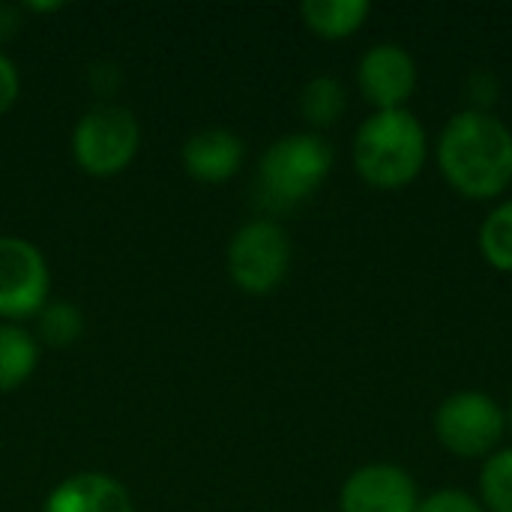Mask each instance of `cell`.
Returning <instances> with one entry per match:
<instances>
[{
  "instance_id": "cell-1",
  "label": "cell",
  "mask_w": 512,
  "mask_h": 512,
  "mask_svg": "<svg viewBox=\"0 0 512 512\" xmlns=\"http://www.w3.org/2000/svg\"><path fill=\"white\" fill-rule=\"evenodd\" d=\"M447 183L474 201H489L512 183V132L492 111H459L438 138Z\"/></svg>"
},
{
  "instance_id": "cell-2",
  "label": "cell",
  "mask_w": 512,
  "mask_h": 512,
  "mask_svg": "<svg viewBox=\"0 0 512 512\" xmlns=\"http://www.w3.org/2000/svg\"><path fill=\"white\" fill-rule=\"evenodd\" d=\"M426 129L408 108L375 111L354 135V165L378 189L408 186L426 162Z\"/></svg>"
},
{
  "instance_id": "cell-3",
  "label": "cell",
  "mask_w": 512,
  "mask_h": 512,
  "mask_svg": "<svg viewBox=\"0 0 512 512\" xmlns=\"http://www.w3.org/2000/svg\"><path fill=\"white\" fill-rule=\"evenodd\" d=\"M333 168V147L315 132H291L267 147L255 174V201L273 213L312 198Z\"/></svg>"
},
{
  "instance_id": "cell-4",
  "label": "cell",
  "mask_w": 512,
  "mask_h": 512,
  "mask_svg": "<svg viewBox=\"0 0 512 512\" xmlns=\"http://www.w3.org/2000/svg\"><path fill=\"white\" fill-rule=\"evenodd\" d=\"M138 144H141V126L135 114L111 102L90 108L72 132L75 162L90 177H114L126 171L138 153Z\"/></svg>"
},
{
  "instance_id": "cell-5",
  "label": "cell",
  "mask_w": 512,
  "mask_h": 512,
  "mask_svg": "<svg viewBox=\"0 0 512 512\" xmlns=\"http://www.w3.org/2000/svg\"><path fill=\"white\" fill-rule=\"evenodd\" d=\"M291 267V240L282 225L255 219L243 225L228 243L231 282L246 294H270L282 285Z\"/></svg>"
},
{
  "instance_id": "cell-6",
  "label": "cell",
  "mask_w": 512,
  "mask_h": 512,
  "mask_svg": "<svg viewBox=\"0 0 512 512\" xmlns=\"http://www.w3.org/2000/svg\"><path fill=\"white\" fill-rule=\"evenodd\" d=\"M507 429V414L486 393H456L444 399L435 411V435L438 441L459 459L489 456Z\"/></svg>"
},
{
  "instance_id": "cell-7",
  "label": "cell",
  "mask_w": 512,
  "mask_h": 512,
  "mask_svg": "<svg viewBox=\"0 0 512 512\" xmlns=\"http://www.w3.org/2000/svg\"><path fill=\"white\" fill-rule=\"evenodd\" d=\"M51 273L42 252L21 237H0V318H36L48 303Z\"/></svg>"
},
{
  "instance_id": "cell-8",
  "label": "cell",
  "mask_w": 512,
  "mask_h": 512,
  "mask_svg": "<svg viewBox=\"0 0 512 512\" xmlns=\"http://www.w3.org/2000/svg\"><path fill=\"white\" fill-rule=\"evenodd\" d=\"M357 84L378 111L405 108L417 87V60L396 42H378L360 57Z\"/></svg>"
},
{
  "instance_id": "cell-9",
  "label": "cell",
  "mask_w": 512,
  "mask_h": 512,
  "mask_svg": "<svg viewBox=\"0 0 512 512\" xmlns=\"http://www.w3.org/2000/svg\"><path fill=\"white\" fill-rule=\"evenodd\" d=\"M417 507V483L396 465H366L354 471L339 492L342 512H417Z\"/></svg>"
},
{
  "instance_id": "cell-10",
  "label": "cell",
  "mask_w": 512,
  "mask_h": 512,
  "mask_svg": "<svg viewBox=\"0 0 512 512\" xmlns=\"http://www.w3.org/2000/svg\"><path fill=\"white\" fill-rule=\"evenodd\" d=\"M180 156H183V168L189 177L201 183H225L240 171L246 150H243V141L231 129L210 126V129L189 135Z\"/></svg>"
},
{
  "instance_id": "cell-11",
  "label": "cell",
  "mask_w": 512,
  "mask_h": 512,
  "mask_svg": "<svg viewBox=\"0 0 512 512\" xmlns=\"http://www.w3.org/2000/svg\"><path fill=\"white\" fill-rule=\"evenodd\" d=\"M42 512H135L129 492L108 474L84 471L66 477L48 498Z\"/></svg>"
},
{
  "instance_id": "cell-12",
  "label": "cell",
  "mask_w": 512,
  "mask_h": 512,
  "mask_svg": "<svg viewBox=\"0 0 512 512\" xmlns=\"http://www.w3.org/2000/svg\"><path fill=\"white\" fill-rule=\"evenodd\" d=\"M366 0H306L300 6V15L306 27L324 39H345L357 33L369 15Z\"/></svg>"
},
{
  "instance_id": "cell-13",
  "label": "cell",
  "mask_w": 512,
  "mask_h": 512,
  "mask_svg": "<svg viewBox=\"0 0 512 512\" xmlns=\"http://www.w3.org/2000/svg\"><path fill=\"white\" fill-rule=\"evenodd\" d=\"M39 363L36 339L18 324H0V393H12L33 375Z\"/></svg>"
},
{
  "instance_id": "cell-14",
  "label": "cell",
  "mask_w": 512,
  "mask_h": 512,
  "mask_svg": "<svg viewBox=\"0 0 512 512\" xmlns=\"http://www.w3.org/2000/svg\"><path fill=\"white\" fill-rule=\"evenodd\" d=\"M345 108H348V93L342 81L333 75H315L300 90V114L315 129L333 126L345 114Z\"/></svg>"
},
{
  "instance_id": "cell-15",
  "label": "cell",
  "mask_w": 512,
  "mask_h": 512,
  "mask_svg": "<svg viewBox=\"0 0 512 512\" xmlns=\"http://www.w3.org/2000/svg\"><path fill=\"white\" fill-rule=\"evenodd\" d=\"M480 252L495 270L512 273V201H504L483 219Z\"/></svg>"
},
{
  "instance_id": "cell-16",
  "label": "cell",
  "mask_w": 512,
  "mask_h": 512,
  "mask_svg": "<svg viewBox=\"0 0 512 512\" xmlns=\"http://www.w3.org/2000/svg\"><path fill=\"white\" fill-rule=\"evenodd\" d=\"M36 333L51 348H66L81 339L84 318L72 303H45L36 312Z\"/></svg>"
},
{
  "instance_id": "cell-17",
  "label": "cell",
  "mask_w": 512,
  "mask_h": 512,
  "mask_svg": "<svg viewBox=\"0 0 512 512\" xmlns=\"http://www.w3.org/2000/svg\"><path fill=\"white\" fill-rule=\"evenodd\" d=\"M486 512H512V447L486 459L480 474Z\"/></svg>"
},
{
  "instance_id": "cell-18",
  "label": "cell",
  "mask_w": 512,
  "mask_h": 512,
  "mask_svg": "<svg viewBox=\"0 0 512 512\" xmlns=\"http://www.w3.org/2000/svg\"><path fill=\"white\" fill-rule=\"evenodd\" d=\"M417 512H486V507L462 489H441L423 498Z\"/></svg>"
},
{
  "instance_id": "cell-19",
  "label": "cell",
  "mask_w": 512,
  "mask_h": 512,
  "mask_svg": "<svg viewBox=\"0 0 512 512\" xmlns=\"http://www.w3.org/2000/svg\"><path fill=\"white\" fill-rule=\"evenodd\" d=\"M465 93L471 96V111H489V105H495L498 102V93H501V84H498V78H495V72H489V69H477L471 78H468V84H465Z\"/></svg>"
},
{
  "instance_id": "cell-20",
  "label": "cell",
  "mask_w": 512,
  "mask_h": 512,
  "mask_svg": "<svg viewBox=\"0 0 512 512\" xmlns=\"http://www.w3.org/2000/svg\"><path fill=\"white\" fill-rule=\"evenodd\" d=\"M18 90H21V75L15 63L6 54H0V114H6L15 105Z\"/></svg>"
},
{
  "instance_id": "cell-21",
  "label": "cell",
  "mask_w": 512,
  "mask_h": 512,
  "mask_svg": "<svg viewBox=\"0 0 512 512\" xmlns=\"http://www.w3.org/2000/svg\"><path fill=\"white\" fill-rule=\"evenodd\" d=\"M18 27H21L18 9H15V6H6V3H0V45H3V42H9V39L18 33Z\"/></svg>"
},
{
  "instance_id": "cell-22",
  "label": "cell",
  "mask_w": 512,
  "mask_h": 512,
  "mask_svg": "<svg viewBox=\"0 0 512 512\" xmlns=\"http://www.w3.org/2000/svg\"><path fill=\"white\" fill-rule=\"evenodd\" d=\"M507 426H510V432H512V405H510V414H507Z\"/></svg>"
}]
</instances>
